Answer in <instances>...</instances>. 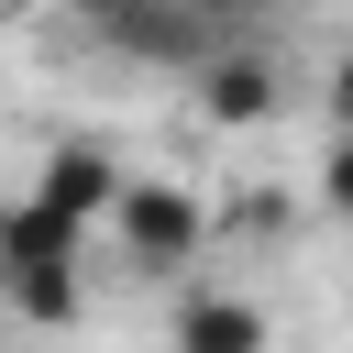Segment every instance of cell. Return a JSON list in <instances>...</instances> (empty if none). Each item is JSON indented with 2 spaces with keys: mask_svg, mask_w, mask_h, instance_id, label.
Masks as SVG:
<instances>
[{
  "mask_svg": "<svg viewBox=\"0 0 353 353\" xmlns=\"http://www.w3.org/2000/svg\"><path fill=\"white\" fill-rule=\"evenodd\" d=\"M0 287H11V309H22L33 331H66V320L88 309V221L22 188L11 221H0Z\"/></svg>",
  "mask_w": 353,
  "mask_h": 353,
  "instance_id": "1",
  "label": "cell"
},
{
  "mask_svg": "<svg viewBox=\"0 0 353 353\" xmlns=\"http://www.w3.org/2000/svg\"><path fill=\"white\" fill-rule=\"evenodd\" d=\"M199 199L176 188V176H132L121 188V210H110V254L132 265V276H176L188 254H199Z\"/></svg>",
  "mask_w": 353,
  "mask_h": 353,
  "instance_id": "2",
  "label": "cell"
},
{
  "mask_svg": "<svg viewBox=\"0 0 353 353\" xmlns=\"http://www.w3.org/2000/svg\"><path fill=\"white\" fill-rule=\"evenodd\" d=\"M88 33L132 66H210V11L188 0H88Z\"/></svg>",
  "mask_w": 353,
  "mask_h": 353,
  "instance_id": "3",
  "label": "cell"
},
{
  "mask_svg": "<svg viewBox=\"0 0 353 353\" xmlns=\"http://www.w3.org/2000/svg\"><path fill=\"white\" fill-rule=\"evenodd\" d=\"M165 353H276V331H265V309H254V298H232V287H188V298H176Z\"/></svg>",
  "mask_w": 353,
  "mask_h": 353,
  "instance_id": "4",
  "label": "cell"
},
{
  "mask_svg": "<svg viewBox=\"0 0 353 353\" xmlns=\"http://www.w3.org/2000/svg\"><path fill=\"white\" fill-rule=\"evenodd\" d=\"M199 110H210L221 132H254V121H276V110H287V88H276V55H210V66H199Z\"/></svg>",
  "mask_w": 353,
  "mask_h": 353,
  "instance_id": "5",
  "label": "cell"
},
{
  "mask_svg": "<svg viewBox=\"0 0 353 353\" xmlns=\"http://www.w3.org/2000/svg\"><path fill=\"white\" fill-rule=\"evenodd\" d=\"M121 188H132V176H121V154H110V143H55V154H44V176H33V199H55V210H77V221H110V210H121Z\"/></svg>",
  "mask_w": 353,
  "mask_h": 353,
  "instance_id": "6",
  "label": "cell"
},
{
  "mask_svg": "<svg viewBox=\"0 0 353 353\" xmlns=\"http://www.w3.org/2000/svg\"><path fill=\"white\" fill-rule=\"evenodd\" d=\"M320 199H331V210H353V132L320 154Z\"/></svg>",
  "mask_w": 353,
  "mask_h": 353,
  "instance_id": "7",
  "label": "cell"
},
{
  "mask_svg": "<svg viewBox=\"0 0 353 353\" xmlns=\"http://www.w3.org/2000/svg\"><path fill=\"white\" fill-rule=\"evenodd\" d=\"M188 11H210V22H265V11H287V0H188Z\"/></svg>",
  "mask_w": 353,
  "mask_h": 353,
  "instance_id": "8",
  "label": "cell"
},
{
  "mask_svg": "<svg viewBox=\"0 0 353 353\" xmlns=\"http://www.w3.org/2000/svg\"><path fill=\"white\" fill-rule=\"evenodd\" d=\"M331 121H342V132H353V55H342V66H331Z\"/></svg>",
  "mask_w": 353,
  "mask_h": 353,
  "instance_id": "9",
  "label": "cell"
}]
</instances>
